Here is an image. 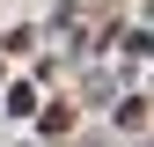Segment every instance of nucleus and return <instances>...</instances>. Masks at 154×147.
Instances as JSON below:
<instances>
[]
</instances>
